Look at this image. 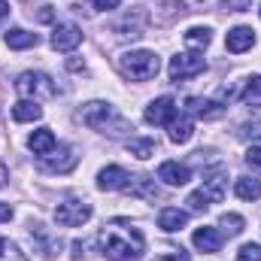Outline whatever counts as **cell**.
<instances>
[{"mask_svg":"<svg viewBox=\"0 0 261 261\" xmlns=\"http://www.w3.org/2000/svg\"><path fill=\"white\" fill-rule=\"evenodd\" d=\"M97 243L103 258L110 261H140L143 255V234L125 219H116L110 228H103Z\"/></svg>","mask_w":261,"mask_h":261,"instance_id":"1","label":"cell"},{"mask_svg":"<svg viewBox=\"0 0 261 261\" xmlns=\"http://www.w3.org/2000/svg\"><path fill=\"white\" fill-rule=\"evenodd\" d=\"M82 122L91 130L107 134V137H113V140H125L130 130H134V125H130L128 119H125L113 103H103V100L85 103V107H82Z\"/></svg>","mask_w":261,"mask_h":261,"instance_id":"2","label":"cell"},{"mask_svg":"<svg viewBox=\"0 0 261 261\" xmlns=\"http://www.w3.org/2000/svg\"><path fill=\"white\" fill-rule=\"evenodd\" d=\"M158 70H161V61H158V55L149 52V49L125 52V55L119 58V73H122L125 79H130V82H149V79L158 76Z\"/></svg>","mask_w":261,"mask_h":261,"instance_id":"3","label":"cell"},{"mask_svg":"<svg viewBox=\"0 0 261 261\" xmlns=\"http://www.w3.org/2000/svg\"><path fill=\"white\" fill-rule=\"evenodd\" d=\"M15 91L24 97V100H49L55 97V82L46 76V73H37V70H28L15 79Z\"/></svg>","mask_w":261,"mask_h":261,"instance_id":"4","label":"cell"},{"mask_svg":"<svg viewBox=\"0 0 261 261\" xmlns=\"http://www.w3.org/2000/svg\"><path fill=\"white\" fill-rule=\"evenodd\" d=\"M91 219V203L82 200V197H67L64 203H58L55 210V222L61 228H79Z\"/></svg>","mask_w":261,"mask_h":261,"instance_id":"5","label":"cell"},{"mask_svg":"<svg viewBox=\"0 0 261 261\" xmlns=\"http://www.w3.org/2000/svg\"><path fill=\"white\" fill-rule=\"evenodd\" d=\"M203 70H206L203 52H182V55L170 58V67H167L170 82H186V79H192V76H200Z\"/></svg>","mask_w":261,"mask_h":261,"instance_id":"6","label":"cell"},{"mask_svg":"<svg viewBox=\"0 0 261 261\" xmlns=\"http://www.w3.org/2000/svg\"><path fill=\"white\" fill-rule=\"evenodd\" d=\"M146 21H149L146 9H143V6H134L130 12H125V15L113 24V31H116L119 40H140L143 31H146Z\"/></svg>","mask_w":261,"mask_h":261,"instance_id":"7","label":"cell"},{"mask_svg":"<svg viewBox=\"0 0 261 261\" xmlns=\"http://www.w3.org/2000/svg\"><path fill=\"white\" fill-rule=\"evenodd\" d=\"M76 152L70 146H55L49 155H40V170L46 173H70L76 167Z\"/></svg>","mask_w":261,"mask_h":261,"instance_id":"8","label":"cell"},{"mask_svg":"<svg viewBox=\"0 0 261 261\" xmlns=\"http://www.w3.org/2000/svg\"><path fill=\"white\" fill-rule=\"evenodd\" d=\"M143 119H146L149 125H170V122L176 119V100H173V97H158V100H152V103L146 107Z\"/></svg>","mask_w":261,"mask_h":261,"instance_id":"9","label":"cell"},{"mask_svg":"<svg viewBox=\"0 0 261 261\" xmlns=\"http://www.w3.org/2000/svg\"><path fill=\"white\" fill-rule=\"evenodd\" d=\"M128 182H130V173L119 164H110V167H103L97 173V189L100 192H122Z\"/></svg>","mask_w":261,"mask_h":261,"instance_id":"10","label":"cell"},{"mask_svg":"<svg viewBox=\"0 0 261 261\" xmlns=\"http://www.w3.org/2000/svg\"><path fill=\"white\" fill-rule=\"evenodd\" d=\"M82 43V31L76 28V24H55V31H52V49H58V52H73L76 46Z\"/></svg>","mask_w":261,"mask_h":261,"instance_id":"11","label":"cell"},{"mask_svg":"<svg viewBox=\"0 0 261 261\" xmlns=\"http://www.w3.org/2000/svg\"><path fill=\"white\" fill-rule=\"evenodd\" d=\"M186 110L192 116H197V119H203V122H216V119L225 116V107L219 100H203V97H189L186 100Z\"/></svg>","mask_w":261,"mask_h":261,"instance_id":"12","label":"cell"},{"mask_svg":"<svg viewBox=\"0 0 261 261\" xmlns=\"http://www.w3.org/2000/svg\"><path fill=\"white\" fill-rule=\"evenodd\" d=\"M158 179L161 182H167V186H186L189 179H192V170H189V164H179V161H164L161 167H158Z\"/></svg>","mask_w":261,"mask_h":261,"instance_id":"13","label":"cell"},{"mask_svg":"<svg viewBox=\"0 0 261 261\" xmlns=\"http://www.w3.org/2000/svg\"><path fill=\"white\" fill-rule=\"evenodd\" d=\"M130 197H146V200H161V189L155 186V179L149 176H130V182L122 189Z\"/></svg>","mask_w":261,"mask_h":261,"instance_id":"14","label":"cell"},{"mask_svg":"<svg viewBox=\"0 0 261 261\" xmlns=\"http://www.w3.org/2000/svg\"><path fill=\"white\" fill-rule=\"evenodd\" d=\"M225 46H228V52L240 55V52H246V49H252V46H255V31H252V28H246V24H240V28L228 31Z\"/></svg>","mask_w":261,"mask_h":261,"instance_id":"15","label":"cell"},{"mask_svg":"<svg viewBox=\"0 0 261 261\" xmlns=\"http://www.w3.org/2000/svg\"><path fill=\"white\" fill-rule=\"evenodd\" d=\"M186 225H189V213H186V210H179V206H164V210L158 213V228H161V231H167V234L182 231Z\"/></svg>","mask_w":261,"mask_h":261,"instance_id":"16","label":"cell"},{"mask_svg":"<svg viewBox=\"0 0 261 261\" xmlns=\"http://www.w3.org/2000/svg\"><path fill=\"white\" fill-rule=\"evenodd\" d=\"M192 243H195V249H200V252H219V249H222V231L203 225V228H197L195 231Z\"/></svg>","mask_w":261,"mask_h":261,"instance_id":"17","label":"cell"},{"mask_svg":"<svg viewBox=\"0 0 261 261\" xmlns=\"http://www.w3.org/2000/svg\"><path fill=\"white\" fill-rule=\"evenodd\" d=\"M58 146V140H55V134L49 128H40V130H34L31 137H28V149L40 158V155H49L52 149Z\"/></svg>","mask_w":261,"mask_h":261,"instance_id":"18","label":"cell"},{"mask_svg":"<svg viewBox=\"0 0 261 261\" xmlns=\"http://www.w3.org/2000/svg\"><path fill=\"white\" fill-rule=\"evenodd\" d=\"M3 40H6V46H9V49H15V52H21V49H34V46L40 43V37H37V34L21 31V28H9V31L3 34Z\"/></svg>","mask_w":261,"mask_h":261,"instance_id":"19","label":"cell"},{"mask_svg":"<svg viewBox=\"0 0 261 261\" xmlns=\"http://www.w3.org/2000/svg\"><path fill=\"white\" fill-rule=\"evenodd\" d=\"M12 119L21 122V125H24V122H40V119H43V107H40L37 100H24V97H21V100L12 107Z\"/></svg>","mask_w":261,"mask_h":261,"instance_id":"20","label":"cell"},{"mask_svg":"<svg viewBox=\"0 0 261 261\" xmlns=\"http://www.w3.org/2000/svg\"><path fill=\"white\" fill-rule=\"evenodd\" d=\"M200 192H203V197H206L210 203H219V200L225 197V173H222V170H216V173H210V176L203 179V186H200Z\"/></svg>","mask_w":261,"mask_h":261,"instance_id":"21","label":"cell"},{"mask_svg":"<svg viewBox=\"0 0 261 261\" xmlns=\"http://www.w3.org/2000/svg\"><path fill=\"white\" fill-rule=\"evenodd\" d=\"M167 134H170V140L173 143H189L192 137H195V125H192V119L189 116H179V119H173L170 125H167Z\"/></svg>","mask_w":261,"mask_h":261,"instance_id":"22","label":"cell"},{"mask_svg":"<svg viewBox=\"0 0 261 261\" xmlns=\"http://www.w3.org/2000/svg\"><path fill=\"white\" fill-rule=\"evenodd\" d=\"M128 152L134 155V158L146 161V158L155 155V140H152V137H130L128 140Z\"/></svg>","mask_w":261,"mask_h":261,"instance_id":"23","label":"cell"},{"mask_svg":"<svg viewBox=\"0 0 261 261\" xmlns=\"http://www.w3.org/2000/svg\"><path fill=\"white\" fill-rule=\"evenodd\" d=\"M234 195L240 197V200H258V197H261V182H258V179L243 176V179H237V182H234Z\"/></svg>","mask_w":261,"mask_h":261,"instance_id":"24","label":"cell"},{"mask_svg":"<svg viewBox=\"0 0 261 261\" xmlns=\"http://www.w3.org/2000/svg\"><path fill=\"white\" fill-rule=\"evenodd\" d=\"M210 40H213V31H210V28H192V31L186 34V46H189L192 52H203V49L210 46Z\"/></svg>","mask_w":261,"mask_h":261,"instance_id":"25","label":"cell"},{"mask_svg":"<svg viewBox=\"0 0 261 261\" xmlns=\"http://www.w3.org/2000/svg\"><path fill=\"white\" fill-rule=\"evenodd\" d=\"M219 228H222V234H228V237H237V234H243L246 222H243V216H237V213H222V219H219Z\"/></svg>","mask_w":261,"mask_h":261,"instance_id":"26","label":"cell"},{"mask_svg":"<svg viewBox=\"0 0 261 261\" xmlns=\"http://www.w3.org/2000/svg\"><path fill=\"white\" fill-rule=\"evenodd\" d=\"M240 97H243V103H249V107H261V76H249V79H246Z\"/></svg>","mask_w":261,"mask_h":261,"instance_id":"27","label":"cell"},{"mask_svg":"<svg viewBox=\"0 0 261 261\" xmlns=\"http://www.w3.org/2000/svg\"><path fill=\"white\" fill-rule=\"evenodd\" d=\"M0 261H28V255L6 237H0Z\"/></svg>","mask_w":261,"mask_h":261,"instance_id":"28","label":"cell"},{"mask_svg":"<svg viewBox=\"0 0 261 261\" xmlns=\"http://www.w3.org/2000/svg\"><path fill=\"white\" fill-rule=\"evenodd\" d=\"M237 261H261V246L258 243H246V246L237 252Z\"/></svg>","mask_w":261,"mask_h":261,"instance_id":"29","label":"cell"},{"mask_svg":"<svg viewBox=\"0 0 261 261\" xmlns=\"http://www.w3.org/2000/svg\"><path fill=\"white\" fill-rule=\"evenodd\" d=\"M186 203H189V210H195V213H203V210L210 206V200L203 197V192H200V189H197V192H192V195H189V200H186Z\"/></svg>","mask_w":261,"mask_h":261,"instance_id":"30","label":"cell"},{"mask_svg":"<svg viewBox=\"0 0 261 261\" xmlns=\"http://www.w3.org/2000/svg\"><path fill=\"white\" fill-rule=\"evenodd\" d=\"M246 164H249L252 170H258V173H261V146H252V149L246 152Z\"/></svg>","mask_w":261,"mask_h":261,"instance_id":"31","label":"cell"},{"mask_svg":"<svg viewBox=\"0 0 261 261\" xmlns=\"http://www.w3.org/2000/svg\"><path fill=\"white\" fill-rule=\"evenodd\" d=\"M189 258H192V255H189L186 249H170L167 255H158L155 261H189Z\"/></svg>","mask_w":261,"mask_h":261,"instance_id":"32","label":"cell"},{"mask_svg":"<svg viewBox=\"0 0 261 261\" xmlns=\"http://www.w3.org/2000/svg\"><path fill=\"white\" fill-rule=\"evenodd\" d=\"M240 137H243V140H249V137H255V140H258V137H261V125H258V122H255V125H243V128H240Z\"/></svg>","mask_w":261,"mask_h":261,"instance_id":"33","label":"cell"},{"mask_svg":"<svg viewBox=\"0 0 261 261\" xmlns=\"http://www.w3.org/2000/svg\"><path fill=\"white\" fill-rule=\"evenodd\" d=\"M91 3H94V9H103L107 12V9H116L122 0H91Z\"/></svg>","mask_w":261,"mask_h":261,"instance_id":"34","label":"cell"},{"mask_svg":"<svg viewBox=\"0 0 261 261\" xmlns=\"http://www.w3.org/2000/svg\"><path fill=\"white\" fill-rule=\"evenodd\" d=\"M12 219V206L9 203H0V222H9Z\"/></svg>","mask_w":261,"mask_h":261,"instance_id":"35","label":"cell"},{"mask_svg":"<svg viewBox=\"0 0 261 261\" xmlns=\"http://www.w3.org/2000/svg\"><path fill=\"white\" fill-rule=\"evenodd\" d=\"M40 21H52V6H43L40 9Z\"/></svg>","mask_w":261,"mask_h":261,"instance_id":"36","label":"cell"},{"mask_svg":"<svg viewBox=\"0 0 261 261\" xmlns=\"http://www.w3.org/2000/svg\"><path fill=\"white\" fill-rule=\"evenodd\" d=\"M67 67H70V70H85V64H82V61H76V58H70Z\"/></svg>","mask_w":261,"mask_h":261,"instance_id":"37","label":"cell"},{"mask_svg":"<svg viewBox=\"0 0 261 261\" xmlns=\"http://www.w3.org/2000/svg\"><path fill=\"white\" fill-rule=\"evenodd\" d=\"M6 179H9V173H6V167H3V164H0V189H3V186H6Z\"/></svg>","mask_w":261,"mask_h":261,"instance_id":"38","label":"cell"},{"mask_svg":"<svg viewBox=\"0 0 261 261\" xmlns=\"http://www.w3.org/2000/svg\"><path fill=\"white\" fill-rule=\"evenodd\" d=\"M6 12H9V3H6V0H0V18H3Z\"/></svg>","mask_w":261,"mask_h":261,"instance_id":"39","label":"cell"},{"mask_svg":"<svg viewBox=\"0 0 261 261\" xmlns=\"http://www.w3.org/2000/svg\"><path fill=\"white\" fill-rule=\"evenodd\" d=\"M258 12H261V9H258Z\"/></svg>","mask_w":261,"mask_h":261,"instance_id":"40","label":"cell"}]
</instances>
